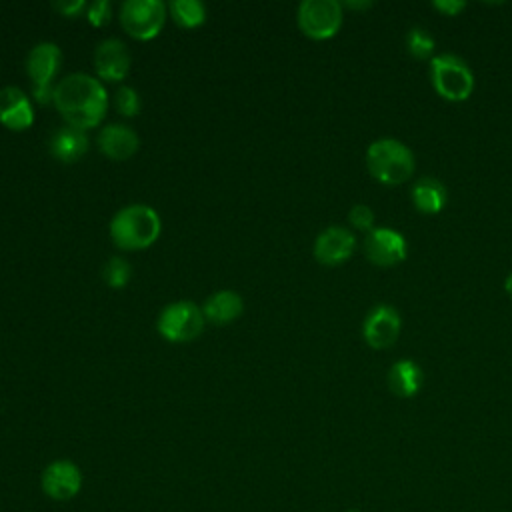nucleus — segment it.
Here are the masks:
<instances>
[{"mask_svg":"<svg viewBox=\"0 0 512 512\" xmlns=\"http://www.w3.org/2000/svg\"><path fill=\"white\" fill-rule=\"evenodd\" d=\"M114 108L118 110L120 116H126V118L138 116L140 108H142V100H140L138 90L132 88V86H126V84L120 86L114 92Z\"/></svg>","mask_w":512,"mask_h":512,"instance_id":"23","label":"nucleus"},{"mask_svg":"<svg viewBox=\"0 0 512 512\" xmlns=\"http://www.w3.org/2000/svg\"><path fill=\"white\" fill-rule=\"evenodd\" d=\"M84 476L76 462L68 458H56L40 472V490L54 502H68L82 490Z\"/></svg>","mask_w":512,"mask_h":512,"instance_id":"9","label":"nucleus"},{"mask_svg":"<svg viewBox=\"0 0 512 512\" xmlns=\"http://www.w3.org/2000/svg\"><path fill=\"white\" fill-rule=\"evenodd\" d=\"M204 326L206 318L202 314V306L192 300H174L166 304L156 318L158 334L174 344L196 340Z\"/></svg>","mask_w":512,"mask_h":512,"instance_id":"5","label":"nucleus"},{"mask_svg":"<svg viewBox=\"0 0 512 512\" xmlns=\"http://www.w3.org/2000/svg\"><path fill=\"white\" fill-rule=\"evenodd\" d=\"M354 248H356V236L350 228L328 226L316 236L312 254L324 266H338L352 256Z\"/></svg>","mask_w":512,"mask_h":512,"instance_id":"13","label":"nucleus"},{"mask_svg":"<svg viewBox=\"0 0 512 512\" xmlns=\"http://www.w3.org/2000/svg\"><path fill=\"white\" fill-rule=\"evenodd\" d=\"M166 16L168 4L162 0H126L118 12L122 30L142 42L152 40L162 32Z\"/></svg>","mask_w":512,"mask_h":512,"instance_id":"6","label":"nucleus"},{"mask_svg":"<svg viewBox=\"0 0 512 512\" xmlns=\"http://www.w3.org/2000/svg\"><path fill=\"white\" fill-rule=\"evenodd\" d=\"M132 64L130 50L120 38H104L94 50V70L98 80L120 82L128 76Z\"/></svg>","mask_w":512,"mask_h":512,"instance_id":"12","label":"nucleus"},{"mask_svg":"<svg viewBox=\"0 0 512 512\" xmlns=\"http://www.w3.org/2000/svg\"><path fill=\"white\" fill-rule=\"evenodd\" d=\"M110 16H112V4L108 0H96L86 8V18L92 26L108 24Z\"/></svg>","mask_w":512,"mask_h":512,"instance_id":"25","label":"nucleus"},{"mask_svg":"<svg viewBox=\"0 0 512 512\" xmlns=\"http://www.w3.org/2000/svg\"><path fill=\"white\" fill-rule=\"evenodd\" d=\"M366 168L382 184L396 186L412 178L416 170L414 152L398 138H376L366 150Z\"/></svg>","mask_w":512,"mask_h":512,"instance_id":"3","label":"nucleus"},{"mask_svg":"<svg viewBox=\"0 0 512 512\" xmlns=\"http://www.w3.org/2000/svg\"><path fill=\"white\" fill-rule=\"evenodd\" d=\"M168 14L180 28H198L206 22V6L198 0H172Z\"/></svg>","mask_w":512,"mask_h":512,"instance_id":"20","label":"nucleus"},{"mask_svg":"<svg viewBox=\"0 0 512 512\" xmlns=\"http://www.w3.org/2000/svg\"><path fill=\"white\" fill-rule=\"evenodd\" d=\"M410 200L418 212L438 214L448 202V190L438 178L422 176L414 182L410 190Z\"/></svg>","mask_w":512,"mask_h":512,"instance_id":"19","label":"nucleus"},{"mask_svg":"<svg viewBox=\"0 0 512 512\" xmlns=\"http://www.w3.org/2000/svg\"><path fill=\"white\" fill-rule=\"evenodd\" d=\"M98 150L116 162L132 158L140 148V136L128 124H106L98 132Z\"/></svg>","mask_w":512,"mask_h":512,"instance_id":"14","label":"nucleus"},{"mask_svg":"<svg viewBox=\"0 0 512 512\" xmlns=\"http://www.w3.org/2000/svg\"><path fill=\"white\" fill-rule=\"evenodd\" d=\"M48 150L58 162H78L88 152V136L84 130L64 124L52 132L48 140Z\"/></svg>","mask_w":512,"mask_h":512,"instance_id":"16","label":"nucleus"},{"mask_svg":"<svg viewBox=\"0 0 512 512\" xmlns=\"http://www.w3.org/2000/svg\"><path fill=\"white\" fill-rule=\"evenodd\" d=\"M0 122L10 130H26L34 122L30 98L18 86L0 88Z\"/></svg>","mask_w":512,"mask_h":512,"instance_id":"15","label":"nucleus"},{"mask_svg":"<svg viewBox=\"0 0 512 512\" xmlns=\"http://www.w3.org/2000/svg\"><path fill=\"white\" fill-rule=\"evenodd\" d=\"M244 312V300L234 290H218L210 294L202 304V314L206 322L216 326H226L234 322Z\"/></svg>","mask_w":512,"mask_h":512,"instance_id":"17","label":"nucleus"},{"mask_svg":"<svg viewBox=\"0 0 512 512\" xmlns=\"http://www.w3.org/2000/svg\"><path fill=\"white\" fill-rule=\"evenodd\" d=\"M402 330L400 312L390 304H376L362 322L364 342L374 350L390 348Z\"/></svg>","mask_w":512,"mask_h":512,"instance_id":"11","label":"nucleus"},{"mask_svg":"<svg viewBox=\"0 0 512 512\" xmlns=\"http://www.w3.org/2000/svg\"><path fill=\"white\" fill-rule=\"evenodd\" d=\"M364 256L380 268L396 266L406 260L408 242L402 232L390 226H374L362 240Z\"/></svg>","mask_w":512,"mask_h":512,"instance_id":"10","label":"nucleus"},{"mask_svg":"<svg viewBox=\"0 0 512 512\" xmlns=\"http://www.w3.org/2000/svg\"><path fill=\"white\" fill-rule=\"evenodd\" d=\"M406 48L416 60H432L436 40L424 26H412L406 34Z\"/></svg>","mask_w":512,"mask_h":512,"instance_id":"21","label":"nucleus"},{"mask_svg":"<svg viewBox=\"0 0 512 512\" xmlns=\"http://www.w3.org/2000/svg\"><path fill=\"white\" fill-rule=\"evenodd\" d=\"M162 230L158 212L148 204H128L110 220V238L116 248L134 252L152 246Z\"/></svg>","mask_w":512,"mask_h":512,"instance_id":"2","label":"nucleus"},{"mask_svg":"<svg viewBox=\"0 0 512 512\" xmlns=\"http://www.w3.org/2000/svg\"><path fill=\"white\" fill-rule=\"evenodd\" d=\"M342 6H346V8H352V10H364V8H370V6H372V2H368V0H364V2H356V0H350V2H344Z\"/></svg>","mask_w":512,"mask_h":512,"instance_id":"28","label":"nucleus"},{"mask_svg":"<svg viewBox=\"0 0 512 512\" xmlns=\"http://www.w3.org/2000/svg\"><path fill=\"white\" fill-rule=\"evenodd\" d=\"M52 8L66 16V18H72V16H78L80 12H86L88 4L82 2V0H62V2H52Z\"/></svg>","mask_w":512,"mask_h":512,"instance_id":"26","label":"nucleus"},{"mask_svg":"<svg viewBox=\"0 0 512 512\" xmlns=\"http://www.w3.org/2000/svg\"><path fill=\"white\" fill-rule=\"evenodd\" d=\"M344 20V6L336 0H302L296 10V22L304 36L328 40L338 34Z\"/></svg>","mask_w":512,"mask_h":512,"instance_id":"8","label":"nucleus"},{"mask_svg":"<svg viewBox=\"0 0 512 512\" xmlns=\"http://www.w3.org/2000/svg\"><path fill=\"white\" fill-rule=\"evenodd\" d=\"M52 104L66 124L86 132L104 120L108 110V92L98 76L72 72L56 82L52 90Z\"/></svg>","mask_w":512,"mask_h":512,"instance_id":"1","label":"nucleus"},{"mask_svg":"<svg viewBox=\"0 0 512 512\" xmlns=\"http://www.w3.org/2000/svg\"><path fill=\"white\" fill-rule=\"evenodd\" d=\"M62 66V50L54 42H38L30 48L26 56V74L32 84V94L36 102H52V82Z\"/></svg>","mask_w":512,"mask_h":512,"instance_id":"7","label":"nucleus"},{"mask_svg":"<svg viewBox=\"0 0 512 512\" xmlns=\"http://www.w3.org/2000/svg\"><path fill=\"white\" fill-rule=\"evenodd\" d=\"M504 290H506V294L512 298V272H508L506 278H504Z\"/></svg>","mask_w":512,"mask_h":512,"instance_id":"29","label":"nucleus"},{"mask_svg":"<svg viewBox=\"0 0 512 512\" xmlns=\"http://www.w3.org/2000/svg\"><path fill=\"white\" fill-rule=\"evenodd\" d=\"M386 382H388V388L394 396L412 398L422 388L424 374H422V368L414 360L402 358V360H396L390 366Z\"/></svg>","mask_w":512,"mask_h":512,"instance_id":"18","label":"nucleus"},{"mask_svg":"<svg viewBox=\"0 0 512 512\" xmlns=\"http://www.w3.org/2000/svg\"><path fill=\"white\" fill-rule=\"evenodd\" d=\"M432 6L444 16H456L458 12H462L466 8V2H462V0H434Z\"/></svg>","mask_w":512,"mask_h":512,"instance_id":"27","label":"nucleus"},{"mask_svg":"<svg viewBox=\"0 0 512 512\" xmlns=\"http://www.w3.org/2000/svg\"><path fill=\"white\" fill-rule=\"evenodd\" d=\"M346 512H360V510H356V508H350V510H346Z\"/></svg>","mask_w":512,"mask_h":512,"instance_id":"30","label":"nucleus"},{"mask_svg":"<svg viewBox=\"0 0 512 512\" xmlns=\"http://www.w3.org/2000/svg\"><path fill=\"white\" fill-rule=\"evenodd\" d=\"M430 82L438 96L448 102H462L474 90V74L468 62L450 52L436 54L430 60Z\"/></svg>","mask_w":512,"mask_h":512,"instance_id":"4","label":"nucleus"},{"mask_svg":"<svg viewBox=\"0 0 512 512\" xmlns=\"http://www.w3.org/2000/svg\"><path fill=\"white\" fill-rule=\"evenodd\" d=\"M348 222L352 228L362 230V232H370L374 228V212L368 204H354L348 210Z\"/></svg>","mask_w":512,"mask_h":512,"instance_id":"24","label":"nucleus"},{"mask_svg":"<svg viewBox=\"0 0 512 512\" xmlns=\"http://www.w3.org/2000/svg\"><path fill=\"white\" fill-rule=\"evenodd\" d=\"M132 278V266L122 256H110L102 266V280L112 290H122Z\"/></svg>","mask_w":512,"mask_h":512,"instance_id":"22","label":"nucleus"}]
</instances>
